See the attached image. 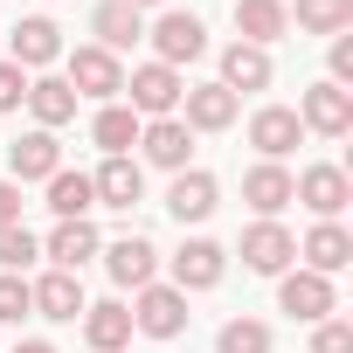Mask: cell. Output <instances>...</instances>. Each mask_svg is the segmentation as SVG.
<instances>
[{
  "label": "cell",
  "mask_w": 353,
  "mask_h": 353,
  "mask_svg": "<svg viewBox=\"0 0 353 353\" xmlns=\"http://www.w3.org/2000/svg\"><path fill=\"white\" fill-rule=\"evenodd\" d=\"M125 8H139V14H145V8H159V0H125Z\"/></svg>",
  "instance_id": "74e56055"
},
{
  "label": "cell",
  "mask_w": 353,
  "mask_h": 353,
  "mask_svg": "<svg viewBox=\"0 0 353 353\" xmlns=\"http://www.w3.org/2000/svg\"><path fill=\"white\" fill-rule=\"evenodd\" d=\"M132 332H145V339H181V332H188V291L145 284L139 305H132Z\"/></svg>",
  "instance_id": "7a4b0ae2"
},
{
  "label": "cell",
  "mask_w": 353,
  "mask_h": 353,
  "mask_svg": "<svg viewBox=\"0 0 353 353\" xmlns=\"http://www.w3.org/2000/svg\"><path fill=\"white\" fill-rule=\"evenodd\" d=\"M325 83H339V90L353 83V35H332V77Z\"/></svg>",
  "instance_id": "e575fe53"
},
{
  "label": "cell",
  "mask_w": 353,
  "mask_h": 353,
  "mask_svg": "<svg viewBox=\"0 0 353 353\" xmlns=\"http://www.w3.org/2000/svg\"><path fill=\"white\" fill-rule=\"evenodd\" d=\"M222 270H229V250L208 243V236H194V243L173 250V291H215Z\"/></svg>",
  "instance_id": "9c48e42d"
},
{
  "label": "cell",
  "mask_w": 353,
  "mask_h": 353,
  "mask_svg": "<svg viewBox=\"0 0 353 353\" xmlns=\"http://www.w3.org/2000/svg\"><path fill=\"white\" fill-rule=\"evenodd\" d=\"M139 145H145V159H152V166H166V173H188L194 132H188L181 118H145V125H139Z\"/></svg>",
  "instance_id": "9a60e30c"
},
{
  "label": "cell",
  "mask_w": 353,
  "mask_h": 353,
  "mask_svg": "<svg viewBox=\"0 0 353 353\" xmlns=\"http://www.w3.org/2000/svg\"><path fill=\"white\" fill-rule=\"evenodd\" d=\"M215 201H222V188H215V173H201V166L173 173V188H166V215L173 222H208Z\"/></svg>",
  "instance_id": "7c38bea8"
},
{
  "label": "cell",
  "mask_w": 353,
  "mask_h": 353,
  "mask_svg": "<svg viewBox=\"0 0 353 353\" xmlns=\"http://www.w3.org/2000/svg\"><path fill=\"white\" fill-rule=\"evenodd\" d=\"M125 90H132V111H139V118H173L181 97H188L181 70H166V63H139V70L125 77Z\"/></svg>",
  "instance_id": "3957f363"
},
{
  "label": "cell",
  "mask_w": 353,
  "mask_h": 353,
  "mask_svg": "<svg viewBox=\"0 0 353 353\" xmlns=\"http://www.w3.org/2000/svg\"><path fill=\"white\" fill-rule=\"evenodd\" d=\"M14 70H49V63H63V28L49 21V14H28V21H14Z\"/></svg>",
  "instance_id": "30bf717a"
},
{
  "label": "cell",
  "mask_w": 353,
  "mask_h": 353,
  "mask_svg": "<svg viewBox=\"0 0 353 353\" xmlns=\"http://www.w3.org/2000/svg\"><path fill=\"white\" fill-rule=\"evenodd\" d=\"M215 353H270V325L263 319H229L215 332Z\"/></svg>",
  "instance_id": "f546056e"
},
{
  "label": "cell",
  "mask_w": 353,
  "mask_h": 353,
  "mask_svg": "<svg viewBox=\"0 0 353 353\" xmlns=\"http://www.w3.org/2000/svg\"><path fill=\"white\" fill-rule=\"evenodd\" d=\"M28 111H35V132H56L77 118V90L63 77H28Z\"/></svg>",
  "instance_id": "603a6c76"
},
{
  "label": "cell",
  "mask_w": 353,
  "mask_h": 353,
  "mask_svg": "<svg viewBox=\"0 0 353 353\" xmlns=\"http://www.w3.org/2000/svg\"><path fill=\"white\" fill-rule=\"evenodd\" d=\"M90 188H97V201H104V208H139L145 173H139V159H104V166L90 173Z\"/></svg>",
  "instance_id": "cb8c5ba5"
},
{
  "label": "cell",
  "mask_w": 353,
  "mask_h": 353,
  "mask_svg": "<svg viewBox=\"0 0 353 353\" xmlns=\"http://www.w3.org/2000/svg\"><path fill=\"white\" fill-rule=\"evenodd\" d=\"M83 339H90V353H118V346H132V305H118V298L83 305Z\"/></svg>",
  "instance_id": "ffe728a7"
},
{
  "label": "cell",
  "mask_w": 353,
  "mask_h": 353,
  "mask_svg": "<svg viewBox=\"0 0 353 353\" xmlns=\"http://www.w3.org/2000/svg\"><path fill=\"white\" fill-rule=\"evenodd\" d=\"M8 166H14V188H21V181H49V173H63L56 132H21V139L8 145Z\"/></svg>",
  "instance_id": "ac0fdd59"
},
{
  "label": "cell",
  "mask_w": 353,
  "mask_h": 353,
  "mask_svg": "<svg viewBox=\"0 0 353 353\" xmlns=\"http://www.w3.org/2000/svg\"><path fill=\"white\" fill-rule=\"evenodd\" d=\"M90 139L104 145V159H125V152L139 145V111H132V104H104V111L90 118Z\"/></svg>",
  "instance_id": "83f0119b"
},
{
  "label": "cell",
  "mask_w": 353,
  "mask_h": 353,
  "mask_svg": "<svg viewBox=\"0 0 353 353\" xmlns=\"http://www.w3.org/2000/svg\"><path fill=\"white\" fill-rule=\"evenodd\" d=\"M243 201L256 208V222H277V215L291 208V173H284L277 159H263V166H250V173H243Z\"/></svg>",
  "instance_id": "e0dca14e"
},
{
  "label": "cell",
  "mask_w": 353,
  "mask_h": 353,
  "mask_svg": "<svg viewBox=\"0 0 353 353\" xmlns=\"http://www.w3.org/2000/svg\"><path fill=\"white\" fill-rule=\"evenodd\" d=\"M104 256V270H111V284L118 291H145L152 284V270H159V250L145 243V236H118L111 250H97Z\"/></svg>",
  "instance_id": "8fae6325"
},
{
  "label": "cell",
  "mask_w": 353,
  "mask_h": 353,
  "mask_svg": "<svg viewBox=\"0 0 353 353\" xmlns=\"http://www.w3.org/2000/svg\"><path fill=\"white\" fill-rule=\"evenodd\" d=\"M291 201H305L319 222H339V208L353 201L346 166H305V173H291Z\"/></svg>",
  "instance_id": "277c9868"
},
{
  "label": "cell",
  "mask_w": 353,
  "mask_h": 353,
  "mask_svg": "<svg viewBox=\"0 0 353 353\" xmlns=\"http://www.w3.org/2000/svg\"><path fill=\"white\" fill-rule=\"evenodd\" d=\"M28 291H35V319H56V325L83 319V284H77L70 270H49V277H35Z\"/></svg>",
  "instance_id": "d6986e66"
},
{
  "label": "cell",
  "mask_w": 353,
  "mask_h": 353,
  "mask_svg": "<svg viewBox=\"0 0 353 353\" xmlns=\"http://www.w3.org/2000/svg\"><path fill=\"white\" fill-rule=\"evenodd\" d=\"M14 353H56V346H49V339H21Z\"/></svg>",
  "instance_id": "8d00e7d4"
},
{
  "label": "cell",
  "mask_w": 353,
  "mask_h": 353,
  "mask_svg": "<svg viewBox=\"0 0 353 353\" xmlns=\"http://www.w3.org/2000/svg\"><path fill=\"white\" fill-rule=\"evenodd\" d=\"M90 28H97V49H111V56H118V49H132V42L145 35V14H139V8H125V0H104V8L90 14Z\"/></svg>",
  "instance_id": "4316f807"
},
{
  "label": "cell",
  "mask_w": 353,
  "mask_h": 353,
  "mask_svg": "<svg viewBox=\"0 0 353 353\" xmlns=\"http://www.w3.org/2000/svg\"><path fill=\"white\" fill-rule=\"evenodd\" d=\"M21 319H35V291H28V277L0 270V325H21Z\"/></svg>",
  "instance_id": "4dcf8cb0"
},
{
  "label": "cell",
  "mask_w": 353,
  "mask_h": 353,
  "mask_svg": "<svg viewBox=\"0 0 353 353\" xmlns=\"http://www.w3.org/2000/svg\"><path fill=\"white\" fill-rule=\"evenodd\" d=\"M0 229H21V188L0 181Z\"/></svg>",
  "instance_id": "d590c367"
},
{
  "label": "cell",
  "mask_w": 353,
  "mask_h": 353,
  "mask_svg": "<svg viewBox=\"0 0 353 353\" xmlns=\"http://www.w3.org/2000/svg\"><path fill=\"white\" fill-rule=\"evenodd\" d=\"M236 104H243V97L222 90V83H188V97H181L188 118H181V125H188V132H229V125H236Z\"/></svg>",
  "instance_id": "4fadbf2b"
},
{
  "label": "cell",
  "mask_w": 353,
  "mask_h": 353,
  "mask_svg": "<svg viewBox=\"0 0 353 353\" xmlns=\"http://www.w3.org/2000/svg\"><path fill=\"white\" fill-rule=\"evenodd\" d=\"M49 208H56V222H90V208H97V188H90V173H49Z\"/></svg>",
  "instance_id": "484cf974"
},
{
  "label": "cell",
  "mask_w": 353,
  "mask_h": 353,
  "mask_svg": "<svg viewBox=\"0 0 353 353\" xmlns=\"http://www.w3.org/2000/svg\"><path fill=\"white\" fill-rule=\"evenodd\" d=\"M152 63H166V70H181V63H194V56H208V28L194 21V14H181V8H173V14H159L152 21Z\"/></svg>",
  "instance_id": "ba28073f"
},
{
  "label": "cell",
  "mask_w": 353,
  "mask_h": 353,
  "mask_svg": "<svg viewBox=\"0 0 353 353\" xmlns=\"http://www.w3.org/2000/svg\"><path fill=\"white\" fill-rule=\"evenodd\" d=\"M63 83L77 90V97H97V104H118V90H125V63L111 56V49H77L70 56V70H63Z\"/></svg>",
  "instance_id": "6da1fadb"
},
{
  "label": "cell",
  "mask_w": 353,
  "mask_h": 353,
  "mask_svg": "<svg viewBox=\"0 0 353 353\" xmlns=\"http://www.w3.org/2000/svg\"><path fill=\"white\" fill-rule=\"evenodd\" d=\"M298 139H305V125H298L291 104H263V111L250 118V145H256L263 159H277V166H284V152H298Z\"/></svg>",
  "instance_id": "5bb4252c"
},
{
  "label": "cell",
  "mask_w": 353,
  "mask_h": 353,
  "mask_svg": "<svg viewBox=\"0 0 353 353\" xmlns=\"http://www.w3.org/2000/svg\"><path fill=\"white\" fill-rule=\"evenodd\" d=\"M312 353H353V325L332 312V319H319V332H312Z\"/></svg>",
  "instance_id": "d6a6232c"
},
{
  "label": "cell",
  "mask_w": 353,
  "mask_h": 353,
  "mask_svg": "<svg viewBox=\"0 0 353 353\" xmlns=\"http://www.w3.org/2000/svg\"><path fill=\"white\" fill-rule=\"evenodd\" d=\"M277 305H284L291 319H305V325H319V319L339 312L332 277H319V270H284V277H277Z\"/></svg>",
  "instance_id": "8992f818"
},
{
  "label": "cell",
  "mask_w": 353,
  "mask_h": 353,
  "mask_svg": "<svg viewBox=\"0 0 353 353\" xmlns=\"http://www.w3.org/2000/svg\"><path fill=\"white\" fill-rule=\"evenodd\" d=\"M222 90H270V49H250V42H229L222 49Z\"/></svg>",
  "instance_id": "7402d4cb"
},
{
  "label": "cell",
  "mask_w": 353,
  "mask_h": 353,
  "mask_svg": "<svg viewBox=\"0 0 353 353\" xmlns=\"http://www.w3.org/2000/svg\"><path fill=\"white\" fill-rule=\"evenodd\" d=\"M298 28L305 35H346L353 28V0H298Z\"/></svg>",
  "instance_id": "f1b7e54d"
},
{
  "label": "cell",
  "mask_w": 353,
  "mask_h": 353,
  "mask_svg": "<svg viewBox=\"0 0 353 353\" xmlns=\"http://www.w3.org/2000/svg\"><path fill=\"white\" fill-rule=\"evenodd\" d=\"M298 256H305V270L332 277V270H346V263H353V236H346L339 222H319V229L305 236V250H298Z\"/></svg>",
  "instance_id": "d4e9b609"
},
{
  "label": "cell",
  "mask_w": 353,
  "mask_h": 353,
  "mask_svg": "<svg viewBox=\"0 0 353 353\" xmlns=\"http://www.w3.org/2000/svg\"><path fill=\"white\" fill-rule=\"evenodd\" d=\"M298 125L319 132V139H346V132H353V90H339V83H312V90L298 97Z\"/></svg>",
  "instance_id": "5b68a950"
},
{
  "label": "cell",
  "mask_w": 353,
  "mask_h": 353,
  "mask_svg": "<svg viewBox=\"0 0 353 353\" xmlns=\"http://www.w3.org/2000/svg\"><path fill=\"white\" fill-rule=\"evenodd\" d=\"M291 256H298V236H291L284 222H250V229H243V263H250L256 277H284Z\"/></svg>",
  "instance_id": "52a82bcc"
},
{
  "label": "cell",
  "mask_w": 353,
  "mask_h": 353,
  "mask_svg": "<svg viewBox=\"0 0 353 353\" xmlns=\"http://www.w3.org/2000/svg\"><path fill=\"white\" fill-rule=\"evenodd\" d=\"M284 28H291V8H284V0H236V35H243L250 49H270Z\"/></svg>",
  "instance_id": "44dd1931"
},
{
  "label": "cell",
  "mask_w": 353,
  "mask_h": 353,
  "mask_svg": "<svg viewBox=\"0 0 353 353\" xmlns=\"http://www.w3.org/2000/svg\"><path fill=\"white\" fill-rule=\"evenodd\" d=\"M35 256H42V243L28 236V222H21V229H0V270H14V277H21Z\"/></svg>",
  "instance_id": "1f68e13d"
},
{
  "label": "cell",
  "mask_w": 353,
  "mask_h": 353,
  "mask_svg": "<svg viewBox=\"0 0 353 353\" xmlns=\"http://www.w3.org/2000/svg\"><path fill=\"white\" fill-rule=\"evenodd\" d=\"M97 250H104L97 222H56V229H49V243H42V256H49L56 270H70V277H77V270L97 256Z\"/></svg>",
  "instance_id": "2e32d148"
},
{
  "label": "cell",
  "mask_w": 353,
  "mask_h": 353,
  "mask_svg": "<svg viewBox=\"0 0 353 353\" xmlns=\"http://www.w3.org/2000/svg\"><path fill=\"white\" fill-rule=\"evenodd\" d=\"M21 104H28V70L0 63V111H21Z\"/></svg>",
  "instance_id": "836d02e7"
}]
</instances>
